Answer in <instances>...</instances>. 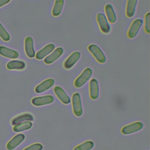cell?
<instances>
[{"label":"cell","instance_id":"277c9868","mask_svg":"<svg viewBox=\"0 0 150 150\" xmlns=\"http://www.w3.org/2000/svg\"><path fill=\"white\" fill-rule=\"evenodd\" d=\"M143 23V21L141 19L135 20L132 23L128 30L127 33L128 38L132 39L136 37L140 30Z\"/></svg>","mask_w":150,"mask_h":150},{"label":"cell","instance_id":"44dd1931","mask_svg":"<svg viewBox=\"0 0 150 150\" xmlns=\"http://www.w3.org/2000/svg\"><path fill=\"white\" fill-rule=\"evenodd\" d=\"M33 124L30 121H26L16 125L13 127L15 132H18L29 129L32 127Z\"/></svg>","mask_w":150,"mask_h":150},{"label":"cell","instance_id":"8992f818","mask_svg":"<svg viewBox=\"0 0 150 150\" xmlns=\"http://www.w3.org/2000/svg\"><path fill=\"white\" fill-rule=\"evenodd\" d=\"M97 21L100 29L103 33L108 34L110 30V27L108 19L104 14L99 13L97 15Z\"/></svg>","mask_w":150,"mask_h":150},{"label":"cell","instance_id":"d4e9b609","mask_svg":"<svg viewBox=\"0 0 150 150\" xmlns=\"http://www.w3.org/2000/svg\"><path fill=\"white\" fill-rule=\"evenodd\" d=\"M144 28L146 33L150 34V13H146L145 16Z\"/></svg>","mask_w":150,"mask_h":150},{"label":"cell","instance_id":"8fae6325","mask_svg":"<svg viewBox=\"0 0 150 150\" xmlns=\"http://www.w3.org/2000/svg\"><path fill=\"white\" fill-rule=\"evenodd\" d=\"M55 84V81L52 79L45 80L37 86L35 88V91L37 93H41L48 90L53 86Z\"/></svg>","mask_w":150,"mask_h":150},{"label":"cell","instance_id":"e0dca14e","mask_svg":"<svg viewBox=\"0 0 150 150\" xmlns=\"http://www.w3.org/2000/svg\"><path fill=\"white\" fill-rule=\"evenodd\" d=\"M6 67L9 70H23L26 67V64L21 60H12L7 63Z\"/></svg>","mask_w":150,"mask_h":150},{"label":"cell","instance_id":"6da1fadb","mask_svg":"<svg viewBox=\"0 0 150 150\" xmlns=\"http://www.w3.org/2000/svg\"><path fill=\"white\" fill-rule=\"evenodd\" d=\"M93 71L90 68H87L76 79L74 82L75 87L79 88L83 86L92 76Z\"/></svg>","mask_w":150,"mask_h":150},{"label":"cell","instance_id":"ffe728a7","mask_svg":"<svg viewBox=\"0 0 150 150\" xmlns=\"http://www.w3.org/2000/svg\"><path fill=\"white\" fill-rule=\"evenodd\" d=\"M105 11L107 18L110 23H114L117 20L116 15L111 5L108 4L105 7Z\"/></svg>","mask_w":150,"mask_h":150},{"label":"cell","instance_id":"603a6c76","mask_svg":"<svg viewBox=\"0 0 150 150\" xmlns=\"http://www.w3.org/2000/svg\"><path fill=\"white\" fill-rule=\"evenodd\" d=\"M94 146L93 142L88 140L76 146L74 150H91Z\"/></svg>","mask_w":150,"mask_h":150},{"label":"cell","instance_id":"ac0fdd59","mask_svg":"<svg viewBox=\"0 0 150 150\" xmlns=\"http://www.w3.org/2000/svg\"><path fill=\"white\" fill-rule=\"evenodd\" d=\"M137 1V0H129L126 5V15L128 18L133 17L136 10Z\"/></svg>","mask_w":150,"mask_h":150},{"label":"cell","instance_id":"2e32d148","mask_svg":"<svg viewBox=\"0 0 150 150\" xmlns=\"http://www.w3.org/2000/svg\"><path fill=\"white\" fill-rule=\"evenodd\" d=\"M0 55L5 57L12 59H17L19 57V53L16 51L3 46H0Z\"/></svg>","mask_w":150,"mask_h":150},{"label":"cell","instance_id":"30bf717a","mask_svg":"<svg viewBox=\"0 0 150 150\" xmlns=\"http://www.w3.org/2000/svg\"><path fill=\"white\" fill-rule=\"evenodd\" d=\"M64 53V50L61 47L56 49L51 54L47 56L44 59L45 63L47 64H50L57 60Z\"/></svg>","mask_w":150,"mask_h":150},{"label":"cell","instance_id":"5bb4252c","mask_svg":"<svg viewBox=\"0 0 150 150\" xmlns=\"http://www.w3.org/2000/svg\"><path fill=\"white\" fill-rule=\"evenodd\" d=\"M89 93L90 96L92 100L98 99L99 95V84L97 80L93 79L89 83Z\"/></svg>","mask_w":150,"mask_h":150},{"label":"cell","instance_id":"9a60e30c","mask_svg":"<svg viewBox=\"0 0 150 150\" xmlns=\"http://www.w3.org/2000/svg\"><path fill=\"white\" fill-rule=\"evenodd\" d=\"M55 48V45L52 44L47 45L36 53V58L38 60L43 59L53 52Z\"/></svg>","mask_w":150,"mask_h":150},{"label":"cell","instance_id":"9c48e42d","mask_svg":"<svg viewBox=\"0 0 150 150\" xmlns=\"http://www.w3.org/2000/svg\"><path fill=\"white\" fill-rule=\"evenodd\" d=\"M54 92L60 101L65 104H68L71 102L70 97L61 87L57 86L54 88Z\"/></svg>","mask_w":150,"mask_h":150},{"label":"cell","instance_id":"4fadbf2b","mask_svg":"<svg viewBox=\"0 0 150 150\" xmlns=\"http://www.w3.org/2000/svg\"><path fill=\"white\" fill-rule=\"evenodd\" d=\"M25 50L26 54L30 58L35 57V52L34 50V41L30 37L26 38L25 40Z\"/></svg>","mask_w":150,"mask_h":150},{"label":"cell","instance_id":"cb8c5ba5","mask_svg":"<svg viewBox=\"0 0 150 150\" xmlns=\"http://www.w3.org/2000/svg\"><path fill=\"white\" fill-rule=\"evenodd\" d=\"M0 37L5 42H8L10 39V36L8 32L5 29L2 24L0 23Z\"/></svg>","mask_w":150,"mask_h":150},{"label":"cell","instance_id":"ba28073f","mask_svg":"<svg viewBox=\"0 0 150 150\" xmlns=\"http://www.w3.org/2000/svg\"><path fill=\"white\" fill-rule=\"evenodd\" d=\"M25 138V135L22 133L17 134L13 137L6 145V148L8 150H13L19 145Z\"/></svg>","mask_w":150,"mask_h":150},{"label":"cell","instance_id":"7c38bea8","mask_svg":"<svg viewBox=\"0 0 150 150\" xmlns=\"http://www.w3.org/2000/svg\"><path fill=\"white\" fill-rule=\"evenodd\" d=\"M80 57V52H74L65 61L64 67L66 69H71L78 62Z\"/></svg>","mask_w":150,"mask_h":150},{"label":"cell","instance_id":"5b68a950","mask_svg":"<svg viewBox=\"0 0 150 150\" xmlns=\"http://www.w3.org/2000/svg\"><path fill=\"white\" fill-rule=\"evenodd\" d=\"M54 101V98L52 95H46L39 96L33 98L31 103L34 106L37 107L44 106L47 104H51Z\"/></svg>","mask_w":150,"mask_h":150},{"label":"cell","instance_id":"d6986e66","mask_svg":"<svg viewBox=\"0 0 150 150\" xmlns=\"http://www.w3.org/2000/svg\"><path fill=\"white\" fill-rule=\"evenodd\" d=\"M34 119V117L32 115L29 113H25L14 118L12 120V124L15 125L27 121H33Z\"/></svg>","mask_w":150,"mask_h":150},{"label":"cell","instance_id":"484cf974","mask_svg":"<svg viewBox=\"0 0 150 150\" xmlns=\"http://www.w3.org/2000/svg\"><path fill=\"white\" fill-rule=\"evenodd\" d=\"M43 148V146L42 144L40 143H36L26 147L23 150H42Z\"/></svg>","mask_w":150,"mask_h":150},{"label":"cell","instance_id":"4316f807","mask_svg":"<svg viewBox=\"0 0 150 150\" xmlns=\"http://www.w3.org/2000/svg\"><path fill=\"white\" fill-rule=\"evenodd\" d=\"M10 1V0H0V8L8 4Z\"/></svg>","mask_w":150,"mask_h":150},{"label":"cell","instance_id":"7a4b0ae2","mask_svg":"<svg viewBox=\"0 0 150 150\" xmlns=\"http://www.w3.org/2000/svg\"><path fill=\"white\" fill-rule=\"evenodd\" d=\"M88 51L99 63L103 64L106 61V57L102 50L97 45L91 44L88 46Z\"/></svg>","mask_w":150,"mask_h":150},{"label":"cell","instance_id":"3957f363","mask_svg":"<svg viewBox=\"0 0 150 150\" xmlns=\"http://www.w3.org/2000/svg\"><path fill=\"white\" fill-rule=\"evenodd\" d=\"M72 100L74 113L76 116L80 117L83 113L80 95L78 93L74 94L72 96Z\"/></svg>","mask_w":150,"mask_h":150},{"label":"cell","instance_id":"7402d4cb","mask_svg":"<svg viewBox=\"0 0 150 150\" xmlns=\"http://www.w3.org/2000/svg\"><path fill=\"white\" fill-rule=\"evenodd\" d=\"M64 3V0H57L55 1L52 11V14L53 16H58L61 14Z\"/></svg>","mask_w":150,"mask_h":150},{"label":"cell","instance_id":"52a82bcc","mask_svg":"<svg viewBox=\"0 0 150 150\" xmlns=\"http://www.w3.org/2000/svg\"><path fill=\"white\" fill-rule=\"evenodd\" d=\"M143 127V124L142 122H135L123 127L122 132L124 135H129L140 130Z\"/></svg>","mask_w":150,"mask_h":150}]
</instances>
